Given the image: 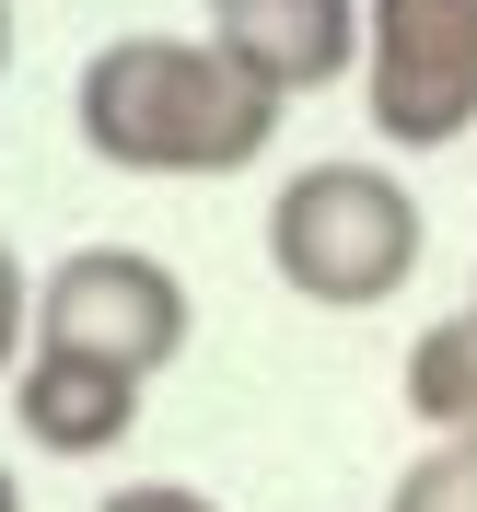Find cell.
Here are the masks:
<instances>
[{
	"label": "cell",
	"instance_id": "1",
	"mask_svg": "<svg viewBox=\"0 0 477 512\" xmlns=\"http://www.w3.org/2000/svg\"><path fill=\"white\" fill-rule=\"evenodd\" d=\"M82 152L117 175H245L280 140V94H256L210 35H105L70 82Z\"/></svg>",
	"mask_w": 477,
	"mask_h": 512
},
{
	"label": "cell",
	"instance_id": "2",
	"mask_svg": "<svg viewBox=\"0 0 477 512\" xmlns=\"http://www.w3.org/2000/svg\"><path fill=\"white\" fill-rule=\"evenodd\" d=\"M419 245H431V222H419L408 175L373 152H326L268 198V268H280V291H303L326 315L396 303L419 280Z\"/></svg>",
	"mask_w": 477,
	"mask_h": 512
},
{
	"label": "cell",
	"instance_id": "3",
	"mask_svg": "<svg viewBox=\"0 0 477 512\" xmlns=\"http://www.w3.org/2000/svg\"><path fill=\"white\" fill-rule=\"evenodd\" d=\"M35 350L152 384L163 361L187 350V280H175L152 245H70L59 268L35 280Z\"/></svg>",
	"mask_w": 477,
	"mask_h": 512
},
{
	"label": "cell",
	"instance_id": "4",
	"mask_svg": "<svg viewBox=\"0 0 477 512\" xmlns=\"http://www.w3.org/2000/svg\"><path fill=\"white\" fill-rule=\"evenodd\" d=\"M361 117L384 152H454L477 128V0H373Z\"/></svg>",
	"mask_w": 477,
	"mask_h": 512
},
{
	"label": "cell",
	"instance_id": "5",
	"mask_svg": "<svg viewBox=\"0 0 477 512\" xmlns=\"http://www.w3.org/2000/svg\"><path fill=\"white\" fill-rule=\"evenodd\" d=\"M210 47H222L233 70H245L256 94H326V82H350L361 47H373V0H210Z\"/></svg>",
	"mask_w": 477,
	"mask_h": 512
},
{
	"label": "cell",
	"instance_id": "6",
	"mask_svg": "<svg viewBox=\"0 0 477 512\" xmlns=\"http://www.w3.org/2000/svg\"><path fill=\"white\" fill-rule=\"evenodd\" d=\"M12 431H24L35 454L94 466V454H117L128 431H140V384H128V373H94V361L35 350L24 373H12Z\"/></svg>",
	"mask_w": 477,
	"mask_h": 512
},
{
	"label": "cell",
	"instance_id": "7",
	"mask_svg": "<svg viewBox=\"0 0 477 512\" xmlns=\"http://www.w3.org/2000/svg\"><path fill=\"white\" fill-rule=\"evenodd\" d=\"M408 408L431 443H477V303H454L408 338Z\"/></svg>",
	"mask_w": 477,
	"mask_h": 512
},
{
	"label": "cell",
	"instance_id": "8",
	"mask_svg": "<svg viewBox=\"0 0 477 512\" xmlns=\"http://www.w3.org/2000/svg\"><path fill=\"white\" fill-rule=\"evenodd\" d=\"M384 512H477V443H431L419 466H396Z\"/></svg>",
	"mask_w": 477,
	"mask_h": 512
},
{
	"label": "cell",
	"instance_id": "9",
	"mask_svg": "<svg viewBox=\"0 0 477 512\" xmlns=\"http://www.w3.org/2000/svg\"><path fill=\"white\" fill-rule=\"evenodd\" d=\"M35 361V280H24V256L0 245V373H24Z\"/></svg>",
	"mask_w": 477,
	"mask_h": 512
},
{
	"label": "cell",
	"instance_id": "10",
	"mask_svg": "<svg viewBox=\"0 0 477 512\" xmlns=\"http://www.w3.org/2000/svg\"><path fill=\"white\" fill-rule=\"evenodd\" d=\"M94 512H222L210 489H187V478H128V489H105Z\"/></svg>",
	"mask_w": 477,
	"mask_h": 512
},
{
	"label": "cell",
	"instance_id": "11",
	"mask_svg": "<svg viewBox=\"0 0 477 512\" xmlns=\"http://www.w3.org/2000/svg\"><path fill=\"white\" fill-rule=\"evenodd\" d=\"M0 512H24V478H12V466H0Z\"/></svg>",
	"mask_w": 477,
	"mask_h": 512
},
{
	"label": "cell",
	"instance_id": "12",
	"mask_svg": "<svg viewBox=\"0 0 477 512\" xmlns=\"http://www.w3.org/2000/svg\"><path fill=\"white\" fill-rule=\"evenodd\" d=\"M0 70H12V0H0Z\"/></svg>",
	"mask_w": 477,
	"mask_h": 512
},
{
	"label": "cell",
	"instance_id": "13",
	"mask_svg": "<svg viewBox=\"0 0 477 512\" xmlns=\"http://www.w3.org/2000/svg\"><path fill=\"white\" fill-rule=\"evenodd\" d=\"M466 303H477V291H466Z\"/></svg>",
	"mask_w": 477,
	"mask_h": 512
}]
</instances>
